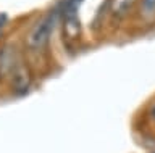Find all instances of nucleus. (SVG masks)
<instances>
[{
  "label": "nucleus",
  "mask_w": 155,
  "mask_h": 153,
  "mask_svg": "<svg viewBox=\"0 0 155 153\" xmlns=\"http://www.w3.org/2000/svg\"><path fill=\"white\" fill-rule=\"evenodd\" d=\"M12 79V87L16 94H26L32 82V74L29 68L26 66V63H23L21 60H18V63L15 65V68L10 74Z\"/></svg>",
  "instance_id": "obj_3"
},
{
  "label": "nucleus",
  "mask_w": 155,
  "mask_h": 153,
  "mask_svg": "<svg viewBox=\"0 0 155 153\" xmlns=\"http://www.w3.org/2000/svg\"><path fill=\"white\" fill-rule=\"evenodd\" d=\"M150 114H152V118L155 119V105H153V107H152V110H150Z\"/></svg>",
  "instance_id": "obj_7"
},
{
  "label": "nucleus",
  "mask_w": 155,
  "mask_h": 153,
  "mask_svg": "<svg viewBox=\"0 0 155 153\" xmlns=\"http://www.w3.org/2000/svg\"><path fill=\"white\" fill-rule=\"evenodd\" d=\"M18 60L19 58H16L12 47H3L0 50V78H8L12 74L15 65L18 63Z\"/></svg>",
  "instance_id": "obj_4"
},
{
  "label": "nucleus",
  "mask_w": 155,
  "mask_h": 153,
  "mask_svg": "<svg viewBox=\"0 0 155 153\" xmlns=\"http://www.w3.org/2000/svg\"><path fill=\"white\" fill-rule=\"evenodd\" d=\"M82 0H63L60 3L61 7V20H63V34L66 39L74 40L79 36V18L78 10Z\"/></svg>",
  "instance_id": "obj_2"
},
{
  "label": "nucleus",
  "mask_w": 155,
  "mask_h": 153,
  "mask_svg": "<svg viewBox=\"0 0 155 153\" xmlns=\"http://www.w3.org/2000/svg\"><path fill=\"white\" fill-rule=\"evenodd\" d=\"M60 16H61V7L58 5L57 8H53L52 11H48L47 15L32 27V31L29 32V36L26 39L29 49L41 50L48 44V39H50V36H52L53 29H55V24L58 23V20H60Z\"/></svg>",
  "instance_id": "obj_1"
},
{
  "label": "nucleus",
  "mask_w": 155,
  "mask_h": 153,
  "mask_svg": "<svg viewBox=\"0 0 155 153\" xmlns=\"http://www.w3.org/2000/svg\"><path fill=\"white\" fill-rule=\"evenodd\" d=\"M140 10L145 16H153L155 15V0H142Z\"/></svg>",
  "instance_id": "obj_6"
},
{
  "label": "nucleus",
  "mask_w": 155,
  "mask_h": 153,
  "mask_svg": "<svg viewBox=\"0 0 155 153\" xmlns=\"http://www.w3.org/2000/svg\"><path fill=\"white\" fill-rule=\"evenodd\" d=\"M136 3V0H110V13L111 16L120 20L124 18L131 11V8Z\"/></svg>",
  "instance_id": "obj_5"
}]
</instances>
